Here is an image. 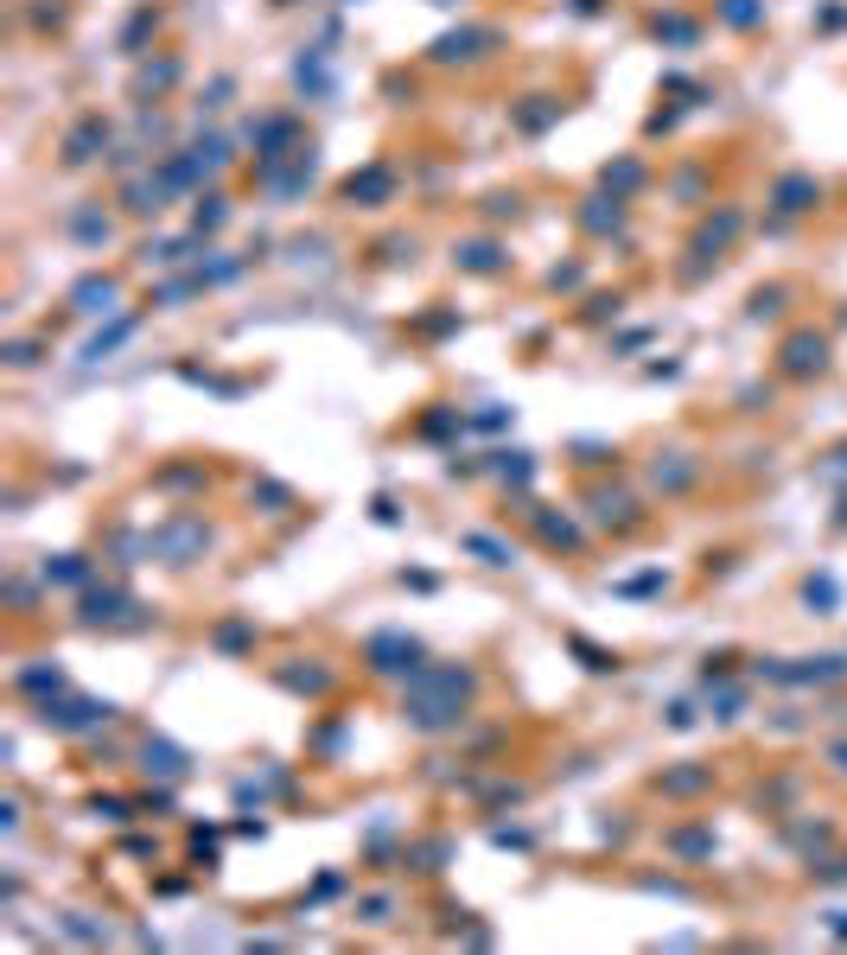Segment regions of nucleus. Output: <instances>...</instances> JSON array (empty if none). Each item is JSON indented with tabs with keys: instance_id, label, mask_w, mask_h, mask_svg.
I'll use <instances>...</instances> for the list:
<instances>
[{
	"instance_id": "nucleus-1",
	"label": "nucleus",
	"mask_w": 847,
	"mask_h": 955,
	"mask_svg": "<svg viewBox=\"0 0 847 955\" xmlns=\"http://www.w3.org/2000/svg\"><path fill=\"white\" fill-rule=\"evenodd\" d=\"M370 656H376V669H414V644H402V637H376Z\"/></svg>"
},
{
	"instance_id": "nucleus-2",
	"label": "nucleus",
	"mask_w": 847,
	"mask_h": 955,
	"mask_svg": "<svg viewBox=\"0 0 847 955\" xmlns=\"http://www.w3.org/2000/svg\"><path fill=\"white\" fill-rule=\"evenodd\" d=\"M344 191H351V198H389V172H383V166H370L363 179H351Z\"/></svg>"
},
{
	"instance_id": "nucleus-3",
	"label": "nucleus",
	"mask_w": 847,
	"mask_h": 955,
	"mask_svg": "<svg viewBox=\"0 0 847 955\" xmlns=\"http://www.w3.org/2000/svg\"><path fill=\"white\" fill-rule=\"evenodd\" d=\"M790 370H822V338H790Z\"/></svg>"
},
{
	"instance_id": "nucleus-4",
	"label": "nucleus",
	"mask_w": 847,
	"mask_h": 955,
	"mask_svg": "<svg viewBox=\"0 0 847 955\" xmlns=\"http://www.w3.org/2000/svg\"><path fill=\"white\" fill-rule=\"evenodd\" d=\"M147 771H160V777H185V758L172 752V745H147Z\"/></svg>"
},
{
	"instance_id": "nucleus-5",
	"label": "nucleus",
	"mask_w": 847,
	"mask_h": 955,
	"mask_svg": "<svg viewBox=\"0 0 847 955\" xmlns=\"http://www.w3.org/2000/svg\"><path fill=\"white\" fill-rule=\"evenodd\" d=\"M109 300H115L109 281H83V287H77V306H83V312H109Z\"/></svg>"
},
{
	"instance_id": "nucleus-6",
	"label": "nucleus",
	"mask_w": 847,
	"mask_h": 955,
	"mask_svg": "<svg viewBox=\"0 0 847 955\" xmlns=\"http://www.w3.org/2000/svg\"><path fill=\"white\" fill-rule=\"evenodd\" d=\"M803 198H816V179H784L777 185V204H784V211H803Z\"/></svg>"
},
{
	"instance_id": "nucleus-7",
	"label": "nucleus",
	"mask_w": 847,
	"mask_h": 955,
	"mask_svg": "<svg viewBox=\"0 0 847 955\" xmlns=\"http://www.w3.org/2000/svg\"><path fill=\"white\" fill-rule=\"evenodd\" d=\"M726 20H733V26H752L758 7H752V0H726Z\"/></svg>"
}]
</instances>
